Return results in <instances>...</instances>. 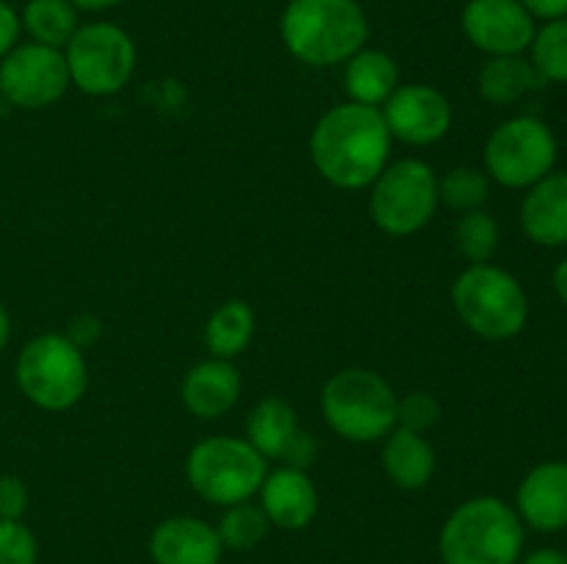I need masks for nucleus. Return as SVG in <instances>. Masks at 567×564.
I'll use <instances>...</instances> for the list:
<instances>
[{"instance_id":"f257e3e1","label":"nucleus","mask_w":567,"mask_h":564,"mask_svg":"<svg viewBox=\"0 0 567 564\" xmlns=\"http://www.w3.org/2000/svg\"><path fill=\"white\" fill-rule=\"evenodd\" d=\"M391 144L382 111L349 100L319 116L310 133V158L330 186L360 191L391 164Z\"/></svg>"},{"instance_id":"f03ea898","label":"nucleus","mask_w":567,"mask_h":564,"mask_svg":"<svg viewBox=\"0 0 567 564\" xmlns=\"http://www.w3.org/2000/svg\"><path fill=\"white\" fill-rule=\"evenodd\" d=\"M280 36L302 64L338 66L365 48L369 17L358 0H288Z\"/></svg>"},{"instance_id":"7ed1b4c3","label":"nucleus","mask_w":567,"mask_h":564,"mask_svg":"<svg viewBox=\"0 0 567 564\" xmlns=\"http://www.w3.org/2000/svg\"><path fill=\"white\" fill-rule=\"evenodd\" d=\"M524 545L526 525L515 506L496 495L463 501L437 534L443 564H518Z\"/></svg>"},{"instance_id":"20e7f679","label":"nucleus","mask_w":567,"mask_h":564,"mask_svg":"<svg viewBox=\"0 0 567 564\" xmlns=\"http://www.w3.org/2000/svg\"><path fill=\"white\" fill-rule=\"evenodd\" d=\"M399 396L369 368H343L321 387V415L341 440L377 442L396 429Z\"/></svg>"},{"instance_id":"39448f33","label":"nucleus","mask_w":567,"mask_h":564,"mask_svg":"<svg viewBox=\"0 0 567 564\" xmlns=\"http://www.w3.org/2000/svg\"><path fill=\"white\" fill-rule=\"evenodd\" d=\"M452 307L474 335L509 341L529 324V296L515 274L493 263L468 265L452 285Z\"/></svg>"},{"instance_id":"423d86ee","label":"nucleus","mask_w":567,"mask_h":564,"mask_svg":"<svg viewBox=\"0 0 567 564\" xmlns=\"http://www.w3.org/2000/svg\"><path fill=\"white\" fill-rule=\"evenodd\" d=\"M14 382L22 396L44 412H64L83 398L89 385L86 357L61 332H44L20 348Z\"/></svg>"},{"instance_id":"0eeeda50","label":"nucleus","mask_w":567,"mask_h":564,"mask_svg":"<svg viewBox=\"0 0 567 564\" xmlns=\"http://www.w3.org/2000/svg\"><path fill=\"white\" fill-rule=\"evenodd\" d=\"M269 464L247 442V437H205L188 451L186 481L205 503L233 506L252 501L264 484Z\"/></svg>"},{"instance_id":"6e6552de","label":"nucleus","mask_w":567,"mask_h":564,"mask_svg":"<svg viewBox=\"0 0 567 564\" xmlns=\"http://www.w3.org/2000/svg\"><path fill=\"white\" fill-rule=\"evenodd\" d=\"M371 221L391 238H408L424 230L437 213V175L426 160L399 158L371 182Z\"/></svg>"},{"instance_id":"1a4fd4ad","label":"nucleus","mask_w":567,"mask_h":564,"mask_svg":"<svg viewBox=\"0 0 567 564\" xmlns=\"http://www.w3.org/2000/svg\"><path fill=\"white\" fill-rule=\"evenodd\" d=\"M70 83L89 97H111L131 83L136 72V44L114 22H86L64 48Z\"/></svg>"},{"instance_id":"9d476101","label":"nucleus","mask_w":567,"mask_h":564,"mask_svg":"<svg viewBox=\"0 0 567 564\" xmlns=\"http://www.w3.org/2000/svg\"><path fill=\"white\" fill-rule=\"evenodd\" d=\"M559 144L537 116H513L493 127L485 142V171L504 188H529L557 166Z\"/></svg>"},{"instance_id":"9b49d317","label":"nucleus","mask_w":567,"mask_h":564,"mask_svg":"<svg viewBox=\"0 0 567 564\" xmlns=\"http://www.w3.org/2000/svg\"><path fill=\"white\" fill-rule=\"evenodd\" d=\"M70 86L64 50L25 42L0 59V97L20 111L50 108Z\"/></svg>"},{"instance_id":"f8f14e48","label":"nucleus","mask_w":567,"mask_h":564,"mask_svg":"<svg viewBox=\"0 0 567 564\" xmlns=\"http://www.w3.org/2000/svg\"><path fill=\"white\" fill-rule=\"evenodd\" d=\"M380 111L391 138L410 147L437 144L452 130L454 119L449 97L430 83H399Z\"/></svg>"},{"instance_id":"ddd939ff","label":"nucleus","mask_w":567,"mask_h":564,"mask_svg":"<svg viewBox=\"0 0 567 564\" xmlns=\"http://www.w3.org/2000/svg\"><path fill=\"white\" fill-rule=\"evenodd\" d=\"M460 22L465 39L487 59L526 53L537 31V20L520 0H468Z\"/></svg>"},{"instance_id":"4468645a","label":"nucleus","mask_w":567,"mask_h":564,"mask_svg":"<svg viewBox=\"0 0 567 564\" xmlns=\"http://www.w3.org/2000/svg\"><path fill=\"white\" fill-rule=\"evenodd\" d=\"M515 512L529 529L554 534L567 529V462H540L520 479Z\"/></svg>"},{"instance_id":"2eb2a0df","label":"nucleus","mask_w":567,"mask_h":564,"mask_svg":"<svg viewBox=\"0 0 567 564\" xmlns=\"http://www.w3.org/2000/svg\"><path fill=\"white\" fill-rule=\"evenodd\" d=\"M153 564H219L225 556L216 525L192 514L161 520L147 540Z\"/></svg>"},{"instance_id":"dca6fc26","label":"nucleus","mask_w":567,"mask_h":564,"mask_svg":"<svg viewBox=\"0 0 567 564\" xmlns=\"http://www.w3.org/2000/svg\"><path fill=\"white\" fill-rule=\"evenodd\" d=\"M260 509L275 529L302 531L319 514V490L308 470L282 468L269 470L258 490Z\"/></svg>"},{"instance_id":"f3484780","label":"nucleus","mask_w":567,"mask_h":564,"mask_svg":"<svg viewBox=\"0 0 567 564\" xmlns=\"http://www.w3.org/2000/svg\"><path fill=\"white\" fill-rule=\"evenodd\" d=\"M241 396V374L233 359L208 357L183 376L181 398L188 415L199 420L225 418Z\"/></svg>"},{"instance_id":"a211bd4d","label":"nucleus","mask_w":567,"mask_h":564,"mask_svg":"<svg viewBox=\"0 0 567 564\" xmlns=\"http://www.w3.org/2000/svg\"><path fill=\"white\" fill-rule=\"evenodd\" d=\"M520 230L532 243L557 249L567 243V171H551L526 188Z\"/></svg>"},{"instance_id":"6ab92c4d","label":"nucleus","mask_w":567,"mask_h":564,"mask_svg":"<svg viewBox=\"0 0 567 564\" xmlns=\"http://www.w3.org/2000/svg\"><path fill=\"white\" fill-rule=\"evenodd\" d=\"M382 470L399 490H424L437 470V453L424 435L396 426L382 440Z\"/></svg>"},{"instance_id":"aec40b11","label":"nucleus","mask_w":567,"mask_h":564,"mask_svg":"<svg viewBox=\"0 0 567 564\" xmlns=\"http://www.w3.org/2000/svg\"><path fill=\"white\" fill-rule=\"evenodd\" d=\"M546 86L543 77L537 75V70L532 66V61L520 55H491L485 64L480 66V75H476V88H480V97L485 103L498 105H515L520 100H526L529 94L540 92Z\"/></svg>"},{"instance_id":"412c9836","label":"nucleus","mask_w":567,"mask_h":564,"mask_svg":"<svg viewBox=\"0 0 567 564\" xmlns=\"http://www.w3.org/2000/svg\"><path fill=\"white\" fill-rule=\"evenodd\" d=\"M343 86L352 103L382 108L399 88V66L393 55L377 48H360L343 66Z\"/></svg>"},{"instance_id":"4be33fe9","label":"nucleus","mask_w":567,"mask_h":564,"mask_svg":"<svg viewBox=\"0 0 567 564\" xmlns=\"http://www.w3.org/2000/svg\"><path fill=\"white\" fill-rule=\"evenodd\" d=\"M297 409L282 398L269 396L252 407L247 418V442L269 462V459H282L286 448L291 446L293 437L299 435Z\"/></svg>"},{"instance_id":"5701e85b","label":"nucleus","mask_w":567,"mask_h":564,"mask_svg":"<svg viewBox=\"0 0 567 564\" xmlns=\"http://www.w3.org/2000/svg\"><path fill=\"white\" fill-rule=\"evenodd\" d=\"M255 337V310L241 299L219 304L205 321V348L210 357L236 359Z\"/></svg>"},{"instance_id":"b1692460","label":"nucleus","mask_w":567,"mask_h":564,"mask_svg":"<svg viewBox=\"0 0 567 564\" xmlns=\"http://www.w3.org/2000/svg\"><path fill=\"white\" fill-rule=\"evenodd\" d=\"M20 25L31 36V42L64 50L81 22H78V9L70 0H28L20 14Z\"/></svg>"},{"instance_id":"393cba45","label":"nucleus","mask_w":567,"mask_h":564,"mask_svg":"<svg viewBox=\"0 0 567 564\" xmlns=\"http://www.w3.org/2000/svg\"><path fill=\"white\" fill-rule=\"evenodd\" d=\"M269 518L264 514L260 503L255 501L225 506L219 523H216V534H219L225 551H252L269 536Z\"/></svg>"},{"instance_id":"a878e982","label":"nucleus","mask_w":567,"mask_h":564,"mask_svg":"<svg viewBox=\"0 0 567 564\" xmlns=\"http://www.w3.org/2000/svg\"><path fill=\"white\" fill-rule=\"evenodd\" d=\"M454 243H457V252L468 260V265L491 263L502 243L498 221L482 208L460 213L457 224H454Z\"/></svg>"},{"instance_id":"bb28decb","label":"nucleus","mask_w":567,"mask_h":564,"mask_svg":"<svg viewBox=\"0 0 567 564\" xmlns=\"http://www.w3.org/2000/svg\"><path fill=\"white\" fill-rule=\"evenodd\" d=\"M437 197L457 213L480 210L491 199V177L476 166H454L437 180Z\"/></svg>"},{"instance_id":"cd10ccee","label":"nucleus","mask_w":567,"mask_h":564,"mask_svg":"<svg viewBox=\"0 0 567 564\" xmlns=\"http://www.w3.org/2000/svg\"><path fill=\"white\" fill-rule=\"evenodd\" d=\"M529 61L543 83L567 86V17L537 28L529 44Z\"/></svg>"},{"instance_id":"c85d7f7f","label":"nucleus","mask_w":567,"mask_h":564,"mask_svg":"<svg viewBox=\"0 0 567 564\" xmlns=\"http://www.w3.org/2000/svg\"><path fill=\"white\" fill-rule=\"evenodd\" d=\"M39 542L22 520H0V564H37Z\"/></svg>"},{"instance_id":"c756f323","label":"nucleus","mask_w":567,"mask_h":564,"mask_svg":"<svg viewBox=\"0 0 567 564\" xmlns=\"http://www.w3.org/2000/svg\"><path fill=\"white\" fill-rule=\"evenodd\" d=\"M437 420H441V404H437V398L430 396V393L419 390L399 398L396 426H402V429L426 435L430 429H435Z\"/></svg>"},{"instance_id":"7c9ffc66","label":"nucleus","mask_w":567,"mask_h":564,"mask_svg":"<svg viewBox=\"0 0 567 564\" xmlns=\"http://www.w3.org/2000/svg\"><path fill=\"white\" fill-rule=\"evenodd\" d=\"M28 484L17 473L0 476V520H22L28 512Z\"/></svg>"},{"instance_id":"2f4dec72","label":"nucleus","mask_w":567,"mask_h":564,"mask_svg":"<svg viewBox=\"0 0 567 564\" xmlns=\"http://www.w3.org/2000/svg\"><path fill=\"white\" fill-rule=\"evenodd\" d=\"M316 457H319V442H316V437L308 435V431H299L291 440V446L286 448L280 462L288 464V468L308 470L316 462Z\"/></svg>"},{"instance_id":"473e14b6","label":"nucleus","mask_w":567,"mask_h":564,"mask_svg":"<svg viewBox=\"0 0 567 564\" xmlns=\"http://www.w3.org/2000/svg\"><path fill=\"white\" fill-rule=\"evenodd\" d=\"M64 335L72 346H78L81 352H86V348H92L94 343L100 341V335H103V324H100L94 315H75V318L66 324Z\"/></svg>"},{"instance_id":"72a5a7b5","label":"nucleus","mask_w":567,"mask_h":564,"mask_svg":"<svg viewBox=\"0 0 567 564\" xmlns=\"http://www.w3.org/2000/svg\"><path fill=\"white\" fill-rule=\"evenodd\" d=\"M22 33V25H20V14H17L14 9H11L6 0H0V59H3L6 53H11V50L17 48V39H20Z\"/></svg>"},{"instance_id":"f704fd0d","label":"nucleus","mask_w":567,"mask_h":564,"mask_svg":"<svg viewBox=\"0 0 567 564\" xmlns=\"http://www.w3.org/2000/svg\"><path fill=\"white\" fill-rule=\"evenodd\" d=\"M520 6H524L535 20L543 22L563 20V17H567V0H520Z\"/></svg>"},{"instance_id":"c9c22d12","label":"nucleus","mask_w":567,"mask_h":564,"mask_svg":"<svg viewBox=\"0 0 567 564\" xmlns=\"http://www.w3.org/2000/svg\"><path fill=\"white\" fill-rule=\"evenodd\" d=\"M518 564H567V553L559 547H535L524 553Z\"/></svg>"},{"instance_id":"e433bc0d","label":"nucleus","mask_w":567,"mask_h":564,"mask_svg":"<svg viewBox=\"0 0 567 564\" xmlns=\"http://www.w3.org/2000/svg\"><path fill=\"white\" fill-rule=\"evenodd\" d=\"M551 282H554V293H557L559 302L567 307V258L557 263V269H554L551 274Z\"/></svg>"},{"instance_id":"4c0bfd02","label":"nucleus","mask_w":567,"mask_h":564,"mask_svg":"<svg viewBox=\"0 0 567 564\" xmlns=\"http://www.w3.org/2000/svg\"><path fill=\"white\" fill-rule=\"evenodd\" d=\"M78 11H105V9H114L120 6L122 0H70Z\"/></svg>"},{"instance_id":"58836bf2","label":"nucleus","mask_w":567,"mask_h":564,"mask_svg":"<svg viewBox=\"0 0 567 564\" xmlns=\"http://www.w3.org/2000/svg\"><path fill=\"white\" fill-rule=\"evenodd\" d=\"M9 337H11V315L6 310V304L0 302V352L9 346Z\"/></svg>"}]
</instances>
